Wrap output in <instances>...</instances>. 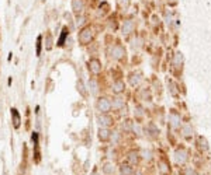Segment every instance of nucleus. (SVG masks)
Masks as SVG:
<instances>
[{
    "label": "nucleus",
    "instance_id": "nucleus-20",
    "mask_svg": "<svg viewBox=\"0 0 211 175\" xmlns=\"http://www.w3.org/2000/svg\"><path fill=\"white\" fill-rule=\"evenodd\" d=\"M41 41H42V38L38 37V39H37V56L41 55Z\"/></svg>",
    "mask_w": 211,
    "mask_h": 175
},
{
    "label": "nucleus",
    "instance_id": "nucleus-28",
    "mask_svg": "<svg viewBox=\"0 0 211 175\" xmlns=\"http://www.w3.org/2000/svg\"><path fill=\"white\" fill-rule=\"evenodd\" d=\"M91 175H97V171H96V170H95V171H93V174H91Z\"/></svg>",
    "mask_w": 211,
    "mask_h": 175
},
{
    "label": "nucleus",
    "instance_id": "nucleus-18",
    "mask_svg": "<svg viewBox=\"0 0 211 175\" xmlns=\"http://www.w3.org/2000/svg\"><path fill=\"white\" fill-rule=\"evenodd\" d=\"M103 171H104V174L111 175L114 172V168H113V165H111V164H106L104 167H103Z\"/></svg>",
    "mask_w": 211,
    "mask_h": 175
},
{
    "label": "nucleus",
    "instance_id": "nucleus-3",
    "mask_svg": "<svg viewBox=\"0 0 211 175\" xmlns=\"http://www.w3.org/2000/svg\"><path fill=\"white\" fill-rule=\"evenodd\" d=\"M89 70L93 74H98L102 72V63L98 59H90L89 60Z\"/></svg>",
    "mask_w": 211,
    "mask_h": 175
},
{
    "label": "nucleus",
    "instance_id": "nucleus-2",
    "mask_svg": "<svg viewBox=\"0 0 211 175\" xmlns=\"http://www.w3.org/2000/svg\"><path fill=\"white\" fill-rule=\"evenodd\" d=\"M96 108H97L98 112L107 113L110 109H111V102H110L109 98H106V97H102V98H98L97 102H96Z\"/></svg>",
    "mask_w": 211,
    "mask_h": 175
},
{
    "label": "nucleus",
    "instance_id": "nucleus-12",
    "mask_svg": "<svg viewBox=\"0 0 211 175\" xmlns=\"http://www.w3.org/2000/svg\"><path fill=\"white\" fill-rule=\"evenodd\" d=\"M134 29V22L130 20V21H125L123 25V34H130Z\"/></svg>",
    "mask_w": 211,
    "mask_h": 175
},
{
    "label": "nucleus",
    "instance_id": "nucleus-19",
    "mask_svg": "<svg viewBox=\"0 0 211 175\" xmlns=\"http://www.w3.org/2000/svg\"><path fill=\"white\" fill-rule=\"evenodd\" d=\"M182 62H183L182 53H176V56H175V66H176V67H179V66L182 65Z\"/></svg>",
    "mask_w": 211,
    "mask_h": 175
},
{
    "label": "nucleus",
    "instance_id": "nucleus-22",
    "mask_svg": "<svg viewBox=\"0 0 211 175\" xmlns=\"http://www.w3.org/2000/svg\"><path fill=\"white\" fill-rule=\"evenodd\" d=\"M83 22H84L83 17H77V20H76V25L77 27H79V25H83Z\"/></svg>",
    "mask_w": 211,
    "mask_h": 175
},
{
    "label": "nucleus",
    "instance_id": "nucleus-25",
    "mask_svg": "<svg viewBox=\"0 0 211 175\" xmlns=\"http://www.w3.org/2000/svg\"><path fill=\"white\" fill-rule=\"evenodd\" d=\"M128 3H130V0H120V4L121 6H124V7H127Z\"/></svg>",
    "mask_w": 211,
    "mask_h": 175
},
{
    "label": "nucleus",
    "instance_id": "nucleus-15",
    "mask_svg": "<svg viewBox=\"0 0 211 175\" xmlns=\"http://www.w3.org/2000/svg\"><path fill=\"white\" fill-rule=\"evenodd\" d=\"M141 80H142V77H141V74H139V73L132 74V76L130 77V81H131L132 86H137V84H139V83H141Z\"/></svg>",
    "mask_w": 211,
    "mask_h": 175
},
{
    "label": "nucleus",
    "instance_id": "nucleus-8",
    "mask_svg": "<svg viewBox=\"0 0 211 175\" xmlns=\"http://www.w3.org/2000/svg\"><path fill=\"white\" fill-rule=\"evenodd\" d=\"M83 7H84L83 0H72V10L75 11V13L79 14L80 11L83 10Z\"/></svg>",
    "mask_w": 211,
    "mask_h": 175
},
{
    "label": "nucleus",
    "instance_id": "nucleus-6",
    "mask_svg": "<svg viewBox=\"0 0 211 175\" xmlns=\"http://www.w3.org/2000/svg\"><path fill=\"white\" fill-rule=\"evenodd\" d=\"M110 137H111V132H110L107 128H100L98 129V139H100L102 142H107Z\"/></svg>",
    "mask_w": 211,
    "mask_h": 175
},
{
    "label": "nucleus",
    "instance_id": "nucleus-11",
    "mask_svg": "<svg viewBox=\"0 0 211 175\" xmlns=\"http://www.w3.org/2000/svg\"><path fill=\"white\" fill-rule=\"evenodd\" d=\"M132 172H134V170H132V167H130L128 164H123L120 167V174L121 175H132Z\"/></svg>",
    "mask_w": 211,
    "mask_h": 175
},
{
    "label": "nucleus",
    "instance_id": "nucleus-10",
    "mask_svg": "<svg viewBox=\"0 0 211 175\" xmlns=\"http://www.w3.org/2000/svg\"><path fill=\"white\" fill-rule=\"evenodd\" d=\"M175 160L177 161V163H184V161L187 160L186 151H183V150H177V151L175 153Z\"/></svg>",
    "mask_w": 211,
    "mask_h": 175
},
{
    "label": "nucleus",
    "instance_id": "nucleus-27",
    "mask_svg": "<svg viewBox=\"0 0 211 175\" xmlns=\"http://www.w3.org/2000/svg\"><path fill=\"white\" fill-rule=\"evenodd\" d=\"M149 156H151L149 151H144V157H145V158H149Z\"/></svg>",
    "mask_w": 211,
    "mask_h": 175
},
{
    "label": "nucleus",
    "instance_id": "nucleus-16",
    "mask_svg": "<svg viewBox=\"0 0 211 175\" xmlns=\"http://www.w3.org/2000/svg\"><path fill=\"white\" fill-rule=\"evenodd\" d=\"M128 161H130L131 164H137V163H138V154L135 153V151H131V153L128 154Z\"/></svg>",
    "mask_w": 211,
    "mask_h": 175
},
{
    "label": "nucleus",
    "instance_id": "nucleus-1",
    "mask_svg": "<svg viewBox=\"0 0 211 175\" xmlns=\"http://www.w3.org/2000/svg\"><path fill=\"white\" fill-rule=\"evenodd\" d=\"M93 39V29L90 27H86L79 32V42L80 44H90V41Z\"/></svg>",
    "mask_w": 211,
    "mask_h": 175
},
{
    "label": "nucleus",
    "instance_id": "nucleus-26",
    "mask_svg": "<svg viewBox=\"0 0 211 175\" xmlns=\"http://www.w3.org/2000/svg\"><path fill=\"white\" fill-rule=\"evenodd\" d=\"M51 37H48V39H47V49H51Z\"/></svg>",
    "mask_w": 211,
    "mask_h": 175
},
{
    "label": "nucleus",
    "instance_id": "nucleus-23",
    "mask_svg": "<svg viewBox=\"0 0 211 175\" xmlns=\"http://www.w3.org/2000/svg\"><path fill=\"white\" fill-rule=\"evenodd\" d=\"M83 84H82V81H79V83H77V90H80V93H82V94H84V90H83Z\"/></svg>",
    "mask_w": 211,
    "mask_h": 175
},
{
    "label": "nucleus",
    "instance_id": "nucleus-7",
    "mask_svg": "<svg viewBox=\"0 0 211 175\" xmlns=\"http://www.w3.org/2000/svg\"><path fill=\"white\" fill-rule=\"evenodd\" d=\"M11 118H13V125L14 128H20V122H21V118H20V113L16 108H11Z\"/></svg>",
    "mask_w": 211,
    "mask_h": 175
},
{
    "label": "nucleus",
    "instance_id": "nucleus-13",
    "mask_svg": "<svg viewBox=\"0 0 211 175\" xmlns=\"http://www.w3.org/2000/svg\"><path fill=\"white\" fill-rule=\"evenodd\" d=\"M68 34H69V29L66 28H63L62 29V34H61V38L58 39V46H62V45L65 44V39H66V37H68Z\"/></svg>",
    "mask_w": 211,
    "mask_h": 175
},
{
    "label": "nucleus",
    "instance_id": "nucleus-9",
    "mask_svg": "<svg viewBox=\"0 0 211 175\" xmlns=\"http://www.w3.org/2000/svg\"><path fill=\"white\" fill-rule=\"evenodd\" d=\"M124 88H125V84H124V81H121V80L116 81V83L113 84V91L116 93V94H120V93H123Z\"/></svg>",
    "mask_w": 211,
    "mask_h": 175
},
{
    "label": "nucleus",
    "instance_id": "nucleus-4",
    "mask_svg": "<svg viewBox=\"0 0 211 175\" xmlns=\"http://www.w3.org/2000/svg\"><path fill=\"white\" fill-rule=\"evenodd\" d=\"M97 123L100 128H107V126L111 123V118L107 116L106 113H102V115L97 118Z\"/></svg>",
    "mask_w": 211,
    "mask_h": 175
},
{
    "label": "nucleus",
    "instance_id": "nucleus-24",
    "mask_svg": "<svg viewBox=\"0 0 211 175\" xmlns=\"http://www.w3.org/2000/svg\"><path fill=\"white\" fill-rule=\"evenodd\" d=\"M183 132H184V136H190V126H184Z\"/></svg>",
    "mask_w": 211,
    "mask_h": 175
},
{
    "label": "nucleus",
    "instance_id": "nucleus-5",
    "mask_svg": "<svg viewBox=\"0 0 211 175\" xmlns=\"http://www.w3.org/2000/svg\"><path fill=\"white\" fill-rule=\"evenodd\" d=\"M124 55H125V51H124V48L120 46V45H116L113 48V51H111V56L114 59H121Z\"/></svg>",
    "mask_w": 211,
    "mask_h": 175
},
{
    "label": "nucleus",
    "instance_id": "nucleus-17",
    "mask_svg": "<svg viewBox=\"0 0 211 175\" xmlns=\"http://www.w3.org/2000/svg\"><path fill=\"white\" fill-rule=\"evenodd\" d=\"M89 90H90L91 94H96V93H97V84H96L95 80L89 81Z\"/></svg>",
    "mask_w": 211,
    "mask_h": 175
},
{
    "label": "nucleus",
    "instance_id": "nucleus-21",
    "mask_svg": "<svg viewBox=\"0 0 211 175\" xmlns=\"http://www.w3.org/2000/svg\"><path fill=\"white\" fill-rule=\"evenodd\" d=\"M121 105H123V99L121 98H117L116 104H111V106H114V108H118V106H121Z\"/></svg>",
    "mask_w": 211,
    "mask_h": 175
},
{
    "label": "nucleus",
    "instance_id": "nucleus-14",
    "mask_svg": "<svg viewBox=\"0 0 211 175\" xmlns=\"http://www.w3.org/2000/svg\"><path fill=\"white\" fill-rule=\"evenodd\" d=\"M169 120H170L172 126H179V122H180V116L176 115V113H170V116H169Z\"/></svg>",
    "mask_w": 211,
    "mask_h": 175
}]
</instances>
